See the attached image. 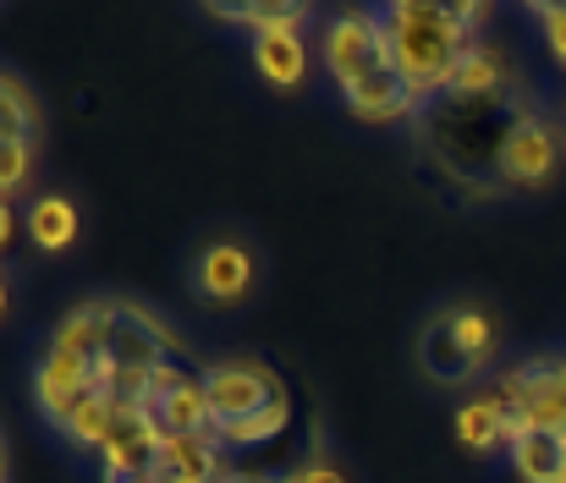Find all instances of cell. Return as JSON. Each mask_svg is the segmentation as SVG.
<instances>
[{
  "instance_id": "12",
  "label": "cell",
  "mask_w": 566,
  "mask_h": 483,
  "mask_svg": "<svg viewBox=\"0 0 566 483\" xmlns=\"http://www.w3.org/2000/svg\"><path fill=\"white\" fill-rule=\"evenodd\" d=\"M342 105H347L358 122H369V127L418 122V111H423V99L407 88V77H401L396 66H379L375 77H364L358 88H347V94H342Z\"/></svg>"
},
{
  "instance_id": "10",
  "label": "cell",
  "mask_w": 566,
  "mask_h": 483,
  "mask_svg": "<svg viewBox=\"0 0 566 483\" xmlns=\"http://www.w3.org/2000/svg\"><path fill=\"white\" fill-rule=\"evenodd\" d=\"M160 445H166V429L155 423V412L144 401H116V423H111V440H105V468H122V473H160Z\"/></svg>"
},
{
  "instance_id": "18",
  "label": "cell",
  "mask_w": 566,
  "mask_h": 483,
  "mask_svg": "<svg viewBox=\"0 0 566 483\" xmlns=\"http://www.w3.org/2000/svg\"><path fill=\"white\" fill-rule=\"evenodd\" d=\"M209 17L214 22H231V28H248V33H270V28H303L314 11L303 0H259V6H248V0H214Z\"/></svg>"
},
{
  "instance_id": "23",
  "label": "cell",
  "mask_w": 566,
  "mask_h": 483,
  "mask_svg": "<svg viewBox=\"0 0 566 483\" xmlns=\"http://www.w3.org/2000/svg\"><path fill=\"white\" fill-rule=\"evenodd\" d=\"M226 483H264V479H231V473H226Z\"/></svg>"
},
{
  "instance_id": "11",
  "label": "cell",
  "mask_w": 566,
  "mask_h": 483,
  "mask_svg": "<svg viewBox=\"0 0 566 483\" xmlns=\"http://www.w3.org/2000/svg\"><path fill=\"white\" fill-rule=\"evenodd\" d=\"M517 412H512V401L501 396V390H473L462 407H457V445L462 451H473V456H501V451H512V440H517Z\"/></svg>"
},
{
  "instance_id": "4",
  "label": "cell",
  "mask_w": 566,
  "mask_h": 483,
  "mask_svg": "<svg viewBox=\"0 0 566 483\" xmlns=\"http://www.w3.org/2000/svg\"><path fill=\"white\" fill-rule=\"evenodd\" d=\"M501 351V324L484 303L473 297H457V303H440L429 319L418 324L412 335V357H418V374L440 390H462L473 385Z\"/></svg>"
},
{
  "instance_id": "16",
  "label": "cell",
  "mask_w": 566,
  "mask_h": 483,
  "mask_svg": "<svg viewBox=\"0 0 566 483\" xmlns=\"http://www.w3.org/2000/svg\"><path fill=\"white\" fill-rule=\"evenodd\" d=\"M0 144H22V149H39L44 138V111H39V94L28 88V77L17 66H6L0 77Z\"/></svg>"
},
{
  "instance_id": "20",
  "label": "cell",
  "mask_w": 566,
  "mask_h": 483,
  "mask_svg": "<svg viewBox=\"0 0 566 483\" xmlns=\"http://www.w3.org/2000/svg\"><path fill=\"white\" fill-rule=\"evenodd\" d=\"M111 423H116V396H94L77 418H72V429H66V440L77 445V451H105V440H111Z\"/></svg>"
},
{
  "instance_id": "7",
  "label": "cell",
  "mask_w": 566,
  "mask_h": 483,
  "mask_svg": "<svg viewBox=\"0 0 566 483\" xmlns=\"http://www.w3.org/2000/svg\"><path fill=\"white\" fill-rule=\"evenodd\" d=\"M319 61L325 77L347 94L364 77H375L379 66H390V44H385V17L379 11H342L325 22L319 33Z\"/></svg>"
},
{
  "instance_id": "5",
  "label": "cell",
  "mask_w": 566,
  "mask_h": 483,
  "mask_svg": "<svg viewBox=\"0 0 566 483\" xmlns=\"http://www.w3.org/2000/svg\"><path fill=\"white\" fill-rule=\"evenodd\" d=\"M188 346L177 329L149 314L133 297H105V351H99V390L116 401H144V385L155 368L182 363Z\"/></svg>"
},
{
  "instance_id": "22",
  "label": "cell",
  "mask_w": 566,
  "mask_h": 483,
  "mask_svg": "<svg viewBox=\"0 0 566 483\" xmlns=\"http://www.w3.org/2000/svg\"><path fill=\"white\" fill-rule=\"evenodd\" d=\"M286 483H353V479H347L336 462H308V468H297Z\"/></svg>"
},
{
  "instance_id": "1",
  "label": "cell",
  "mask_w": 566,
  "mask_h": 483,
  "mask_svg": "<svg viewBox=\"0 0 566 483\" xmlns=\"http://www.w3.org/2000/svg\"><path fill=\"white\" fill-rule=\"evenodd\" d=\"M534 99L523 94V83L512 88H495V94H462V88H446L434 94L423 111H418V144L429 165L457 181L462 192L473 198H495L506 192L501 187V165H506V144L517 138V127L528 122Z\"/></svg>"
},
{
  "instance_id": "25",
  "label": "cell",
  "mask_w": 566,
  "mask_h": 483,
  "mask_svg": "<svg viewBox=\"0 0 566 483\" xmlns=\"http://www.w3.org/2000/svg\"><path fill=\"white\" fill-rule=\"evenodd\" d=\"M155 483H171V479H155Z\"/></svg>"
},
{
  "instance_id": "13",
  "label": "cell",
  "mask_w": 566,
  "mask_h": 483,
  "mask_svg": "<svg viewBox=\"0 0 566 483\" xmlns=\"http://www.w3.org/2000/svg\"><path fill=\"white\" fill-rule=\"evenodd\" d=\"M308 39L303 28H270V33H253V72L275 88V94H297L308 83Z\"/></svg>"
},
{
  "instance_id": "24",
  "label": "cell",
  "mask_w": 566,
  "mask_h": 483,
  "mask_svg": "<svg viewBox=\"0 0 566 483\" xmlns=\"http://www.w3.org/2000/svg\"><path fill=\"white\" fill-rule=\"evenodd\" d=\"M562 122H566V88H562Z\"/></svg>"
},
{
  "instance_id": "9",
  "label": "cell",
  "mask_w": 566,
  "mask_h": 483,
  "mask_svg": "<svg viewBox=\"0 0 566 483\" xmlns=\"http://www.w3.org/2000/svg\"><path fill=\"white\" fill-rule=\"evenodd\" d=\"M99 396V368L94 363H77L55 346H44V357L33 363V407L50 429H72V418Z\"/></svg>"
},
{
  "instance_id": "8",
  "label": "cell",
  "mask_w": 566,
  "mask_h": 483,
  "mask_svg": "<svg viewBox=\"0 0 566 483\" xmlns=\"http://www.w3.org/2000/svg\"><path fill=\"white\" fill-rule=\"evenodd\" d=\"M562 170H566V122L534 105L528 122L517 127V138L506 144L501 187L506 192H545Z\"/></svg>"
},
{
  "instance_id": "17",
  "label": "cell",
  "mask_w": 566,
  "mask_h": 483,
  "mask_svg": "<svg viewBox=\"0 0 566 483\" xmlns=\"http://www.w3.org/2000/svg\"><path fill=\"white\" fill-rule=\"evenodd\" d=\"M22 231L39 253H66L77 242V203L66 192H39L28 209H22Z\"/></svg>"
},
{
  "instance_id": "15",
  "label": "cell",
  "mask_w": 566,
  "mask_h": 483,
  "mask_svg": "<svg viewBox=\"0 0 566 483\" xmlns=\"http://www.w3.org/2000/svg\"><path fill=\"white\" fill-rule=\"evenodd\" d=\"M160 479H171V483H226L214 434H166V445H160Z\"/></svg>"
},
{
  "instance_id": "14",
  "label": "cell",
  "mask_w": 566,
  "mask_h": 483,
  "mask_svg": "<svg viewBox=\"0 0 566 483\" xmlns=\"http://www.w3.org/2000/svg\"><path fill=\"white\" fill-rule=\"evenodd\" d=\"M517 483H566V429H517L506 451Z\"/></svg>"
},
{
  "instance_id": "19",
  "label": "cell",
  "mask_w": 566,
  "mask_h": 483,
  "mask_svg": "<svg viewBox=\"0 0 566 483\" xmlns=\"http://www.w3.org/2000/svg\"><path fill=\"white\" fill-rule=\"evenodd\" d=\"M50 346L66 351V357H77V363H94V368H99V351H105V297L77 303L66 319L55 324Z\"/></svg>"
},
{
  "instance_id": "21",
  "label": "cell",
  "mask_w": 566,
  "mask_h": 483,
  "mask_svg": "<svg viewBox=\"0 0 566 483\" xmlns=\"http://www.w3.org/2000/svg\"><path fill=\"white\" fill-rule=\"evenodd\" d=\"M528 17L539 22V33H545V50H551V61L562 66V77H566V6L534 0V6H528Z\"/></svg>"
},
{
  "instance_id": "2",
  "label": "cell",
  "mask_w": 566,
  "mask_h": 483,
  "mask_svg": "<svg viewBox=\"0 0 566 483\" xmlns=\"http://www.w3.org/2000/svg\"><path fill=\"white\" fill-rule=\"evenodd\" d=\"M385 17V44L390 66L407 77V88L429 105L434 94L451 88L457 66L479 44L484 6H429V0H396L379 11Z\"/></svg>"
},
{
  "instance_id": "6",
  "label": "cell",
  "mask_w": 566,
  "mask_h": 483,
  "mask_svg": "<svg viewBox=\"0 0 566 483\" xmlns=\"http://www.w3.org/2000/svg\"><path fill=\"white\" fill-rule=\"evenodd\" d=\"M259 275H264V259H259V248H253L242 231H214V237H203L188 259L192 297L209 303V308H242V303L259 292Z\"/></svg>"
},
{
  "instance_id": "3",
  "label": "cell",
  "mask_w": 566,
  "mask_h": 483,
  "mask_svg": "<svg viewBox=\"0 0 566 483\" xmlns=\"http://www.w3.org/2000/svg\"><path fill=\"white\" fill-rule=\"evenodd\" d=\"M203 390H209V412H214V445L220 451H253L270 445L286 423H292V401L286 385L253 363V357H220L203 368Z\"/></svg>"
}]
</instances>
